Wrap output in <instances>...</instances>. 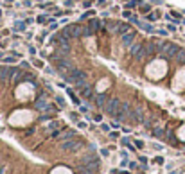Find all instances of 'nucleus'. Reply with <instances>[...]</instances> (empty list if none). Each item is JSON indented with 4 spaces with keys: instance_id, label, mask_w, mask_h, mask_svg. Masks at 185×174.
<instances>
[{
    "instance_id": "1",
    "label": "nucleus",
    "mask_w": 185,
    "mask_h": 174,
    "mask_svg": "<svg viewBox=\"0 0 185 174\" xmlns=\"http://www.w3.org/2000/svg\"><path fill=\"white\" fill-rule=\"evenodd\" d=\"M144 74H146V77L149 81H155V83H156V81H160V79H163V77L169 74V61H167V58L156 54V58L151 59L149 63L146 65Z\"/></svg>"
},
{
    "instance_id": "2",
    "label": "nucleus",
    "mask_w": 185,
    "mask_h": 174,
    "mask_svg": "<svg viewBox=\"0 0 185 174\" xmlns=\"http://www.w3.org/2000/svg\"><path fill=\"white\" fill-rule=\"evenodd\" d=\"M11 126H27L29 122L34 120V111L31 110H16L11 113V117L7 119Z\"/></svg>"
},
{
    "instance_id": "3",
    "label": "nucleus",
    "mask_w": 185,
    "mask_h": 174,
    "mask_svg": "<svg viewBox=\"0 0 185 174\" xmlns=\"http://www.w3.org/2000/svg\"><path fill=\"white\" fill-rule=\"evenodd\" d=\"M15 95H16V101L20 102H27L34 97V85L29 83V81H24V83H20L15 90Z\"/></svg>"
},
{
    "instance_id": "4",
    "label": "nucleus",
    "mask_w": 185,
    "mask_h": 174,
    "mask_svg": "<svg viewBox=\"0 0 185 174\" xmlns=\"http://www.w3.org/2000/svg\"><path fill=\"white\" fill-rule=\"evenodd\" d=\"M110 85H111V81H110L108 77H102V79H99V81H97V85H95V92H97V94H102V92H104Z\"/></svg>"
},
{
    "instance_id": "5",
    "label": "nucleus",
    "mask_w": 185,
    "mask_h": 174,
    "mask_svg": "<svg viewBox=\"0 0 185 174\" xmlns=\"http://www.w3.org/2000/svg\"><path fill=\"white\" fill-rule=\"evenodd\" d=\"M79 147H81V144L79 142H74V140H68V142H65V144H61V149L63 151H76Z\"/></svg>"
},
{
    "instance_id": "6",
    "label": "nucleus",
    "mask_w": 185,
    "mask_h": 174,
    "mask_svg": "<svg viewBox=\"0 0 185 174\" xmlns=\"http://www.w3.org/2000/svg\"><path fill=\"white\" fill-rule=\"evenodd\" d=\"M52 174H72V171L67 169V167H56V169L52 171Z\"/></svg>"
}]
</instances>
